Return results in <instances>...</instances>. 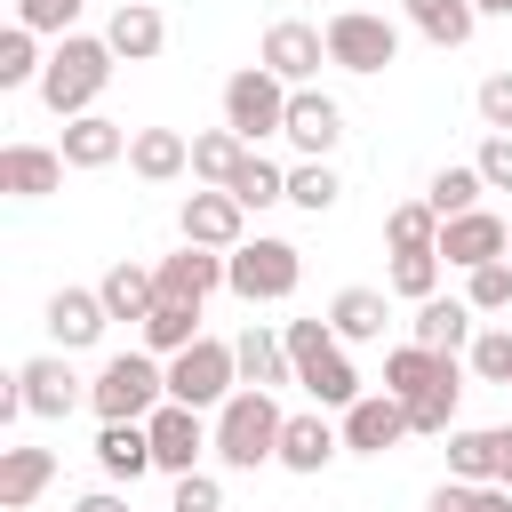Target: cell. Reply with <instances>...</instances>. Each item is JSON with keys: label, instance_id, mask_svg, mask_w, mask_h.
<instances>
[{"label": "cell", "instance_id": "obj_39", "mask_svg": "<svg viewBox=\"0 0 512 512\" xmlns=\"http://www.w3.org/2000/svg\"><path fill=\"white\" fill-rule=\"evenodd\" d=\"M288 200H296L304 216H328V208L344 200V184H336L328 160H296V168H288Z\"/></svg>", "mask_w": 512, "mask_h": 512}, {"label": "cell", "instance_id": "obj_9", "mask_svg": "<svg viewBox=\"0 0 512 512\" xmlns=\"http://www.w3.org/2000/svg\"><path fill=\"white\" fill-rule=\"evenodd\" d=\"M152 464L168 472V480H184V472H200V456L216 448V424L200 416V408H176V400H160L152 416Z\"/></svg>", "mask_w": 512, "mask_h": 512}, {"label": "cell", "instance_id": "obj_24", "mask_svg": "<svg viewBox=\"0 0 512 512\" xmlns=\"http://www.w3.org/2000/svg\"><path fill=\"white\" fill-rule=\"evenodd\" d=\"M96 296H104V312H112V320H136V328H144V320H152V304H160V272L120 256V264L96 280Z\"/></svg>", "mask_w": 512, "mask_h": 512}, {"label": "cell", "instance_id": "obj_31", "mask_svg": "<svg viewBox=\"0 0 512 512\" xmlns=\"http://www.w3.org/2000/svg\"><path fill=\"white\" fill-rule=\"evenodd\" d=\"M408 8V24L432 40V48H464L472 32H480V8L472 0H400Z\"/></svg>", "mask_w": 512, "mask_h": 512}, {"label": "cell", "instance_id": "obj_27", "mask_svg": "<svg viewBox=\"0 0 512 512\" xmlns=\"http://www.w3.org/2000/svg\"><path fill=\"white\" fill-rule=\"evenodd\" d=\"M384 320H392V296H384V288H336V304H328L336 344H376Z\"/></svg>", "mask_w": 512, "mask_h": 512}, {"label": "cell", "instance_id": "obj_47", "mask_svg": "<svg viewBox=\"0 0 512 512\" xmlns=\"http://www.w3.org/2000/svg\"><path fill=\"white\" fill-rule=\"evenodd\" d=\"M472 168H480V184H488V192H512V136H488Z\"/></svg>", "mask_w": 512, "mask_h": 512}, {"label": "cell", "instance_id": "obj_11", "mask_svg": "<svg viewBox=\"0 0 512 512\" xmlns=\"http://www.w3.org/2000/svg\"><path fill=\"white\" fill-rule=\"evenodd\" d=\"M504 256H512V224L496 208H472V216H448L440 224V264L480 272V264H504Z\"/></svg>", "mask_w": 512, "mask_h": 512}, {"label": "cell", "instance_id": "obj_25", "mask_svg": "<svg viewBox=\"0 0 512 512\" xmlns=\"http://www.w3.org/2000/svg\"><path fill=\"white\" fill-rule=\"evenodd\" d=\"M56 480V448H0V512H32Z\"/></svg>", "mask_w": 512, "mask_h": 512}, {"label": "cell", "instance_id": "obj_26", "mask_svg": "<svg viewBox=\"0 0 512 512\" xmlns=\"http://www.w3.org/2000/svg\"><path fill=\"white\" fill-rule=\"evenodd\" d=\"M128 168H136L144 184H176V176L192 168V136H176V128H136V136H128Z\"/></svg>", "mask_w": 512, "mask_h": 512}, {"label": "cell", "instance_id": "obj_22", "mask_svg": "<svg viewBox=\"0 0 512 512\" xmlns=\"http://www.w3.org/2000/svg\"><path fill=\"white\" fill-rule=\"evenodd\" d=\"M408 328H416L408 344H424V352H472V336H480V328H472V304H464V296H424Z\"/></svg>", "mask_w": 512, "mask_h": 512}, {"label": "cell", "instance_id": "obj_3", "mask_svg": "<svg viewBox=\"0 0 512 512\" xmlns=\"http://www.w3.org/2000/svg\"><path fill=\"white\" fill-rule=\"evenodd\" d=\"M216 464H232V472H256V464H280V424H288V408L272 400V392H256V384H240L216 416Z\"/></svg>", "mask_w": 512, "mask_h": 512}, {"label": "cell", "instance_id": "obj_45", "mask_svg": "<svg viewBox=\"0 0 512 512\" xmlns=\"http://www.w3.org/2000/svg\"><path fill=\"white\" fill-rule=\"evenodd\" d=\"M472 104H480V128L488 136H512V72H488Z\"/></svg>", "mask_w": 512, "mask_h": 512}, {"label": "cell", "instance_id": "obj_50", "mask_svg": "<svg viewBox=\"0 0 512 512\" xmlns=\"http://www.w3.org/2000/svg\"><path fill=\"white\" fill-rule=\"evenodd\" d=\"M472 8H480V16H512V0H472Z\"/></svg>", "mask_w": 512, "mask_h": 512}, {"label": "cell", "instance_id": "obj_51", "mask_svg": "<svg viewBox=\"0 0 512 512\" xmlns=\"http://www.w3.org/2000/svg\"><path fill=\"white\" fill-rule=\"evenodd\" d=\"M504 264H512V256H504Z\"/></svg>", "mask_w": 512, "mask_h": 512}, {"label": "cell", "instance_id": "obj_37", "mask_svg": "<svg viewBox=\"0 0 512 512\" xmlns=\"http://www.w3.org/2000/svg\"><path fill=\"white\" fill-rule=\"evenodd\" d=\"M384 240H392V256L440 248V216H432V200H400V208L384 216Z\"/></svg>", "mask_w": 512, "mask_h": 512}, {"label": "cell", "instance_id": "obj_29", "mask_svg": "<svg viewBox=\"0 0 512 512\" xmlns=\"http://www.w3.org/2000/svg\"><path fill=\"white\" fill-rule=\"evenodd\" d=\"M96 464H104V480H144V472H160V464H152V424H104V432H96Z\"/></svg>", "mask_w": 512, "mask_h": 512}, {"label": "cell", "instance_id": "obj_21", "mask_svg": "<svg viewBox=\"0 0 512 512\" xmlns=\"http://www.w3.org/2000/svg\"><path fill=\"white\" fill-rule=\"evenodd\" d=\"M104 40H112V56H120V64H152V56L168 48V24H160V8H152V0H120V8H112V24H104Z\"/></svg>", "mask_w": 512, "mask_h": 512}, {"label": "cell", "instance_id": "obj_12", "mask_svg": "<svg viewBox=\"0 0 512 512\" xmlns=\"http://www.w3.org/2000/svg\"><path fill=\"white\" fill-rule=\"evenodd\" d=\"M176 232H184L192 248H216V256H232V248L248 240V208H240L232 192H184V216H176Z\"/></svg>", "mask_w": 512, "mask_h": 512}, {"label": "cell", "instance_id": "obj_14", "mask_svg": "<svg viewBox=\"0 0 512 512\" xmlns=\"http://www.w3.org/2000/svg\"><path fill=\"white\" fill-rule=\"evenodd\" d=\"M416 424H408V400H392V392H360L352 408H344V448L352 456H384V448H400Z\"/></svg>", "mask_w": 512, "mask_h": 512}, {"label": "cell", "instance_id": "obj_6", "mask_svg": "<svg viewBox=\"0 0 512 512\" xmlns=\"http://www.w3.org/2000/svg\"><path fill=\"white\" fill-rule=\"evenodd\" d=\"M288 96H296V88H288L280 72L248 64V72H232V80H224V128L256 152L264 136H280V128H288Z\"/></svg>", "mask_w": 512, "mask_h": 512}, {"label": "cell", "instance_id": "obj_1", "mask_svg": "<svg viewBox=\"0 0 512 512\" xmlns=\"http://www.w3.org/2000/svg\"><path fill=\"white\" fill-rule=\"evenodd\" d=\"M112 72H120L112 40H104V32H72V40H56V48H48L40 104H48L56 120H88V112H96V96L112 88Z\"/></svg>", "mask_w": 512, "mask_h": 512}, {"label": "cell", "instance_id": "obj_46", "mask_svg": "<svg viewBox=\"0 0 512 512\" xmlns=\"http://www.w3.org/2000/svg\"><path fill=\"white\" fill-rule=\"evenodd\" d=\"M168 512H224V480L216 472H184L176 496H168Z\"/></svg>", "mask_w": 512, "mask_h": 512}, {"label": "cell", "instance_id": "obj_30", "mask_svg": "<svg viewBox=\"0 0 512 512\" xmlns=\"http://www.w3.org/2000/svg\"><path fill=\"white\" fill-rule=\"evenodd\" d=\"M496 464H504V448H496V424H456V432H448V480H464V488H488V480H496Z\"/></svg>", "mask_w": 512, "mask_h": 512}, {"label": "cell", "instance_id": "obj_20", "mask_svg": "<svg viewBox=\"0 0 512 512\" xmlns=\"http://www.w3.org/2000/svg\"><path fill=\"white\" fill-rule=\"evenodd\" d=\"M232 360H240V384H256V392H280V384H296V368H288V344H280V328H264V320H248V328L232 336Z\"/></svg>", "mask_w": 512, "mask_h": 512}, {"label": "cell", "instance_id": "obj_49", "mask_svg": "<svg viewBox=\"0 0 512 512\" xmlns=\"http://www.w3.org/2000/svg\"><path fill=\"white\" fill-rule=\"evenodd\" d=\"M496 448H504V464H496V480L512 488V424H496Z\"/></svg>", "mask_w": 512, "mask_h": 512}, {"label": "cell", "instance_id": "obj_34", "mask_svg": "<svg viewBox=\"0 0 512 512\" xmlns=\"http://www.w3.org/2000/svg\"><path fill=\"white\" fill-rule=\"evenodd\" d=\"M224 192H232L248 216H264V208H280V200H288V168H280V160H264V152H248V160H240V176H232Z\"/></svg>", "mask_w": 512, "mask_h": 512}, {"label": "cell", "instance_id": "obj_19", "mask_svg": "<svg viewBox=\"0 0 512 512\" xmlns=\"http://www.w3.org/2000/svg\"><path fill=\"white\" fill-rule=\"evenodd\" d=\"M104 328H112V312H104L96 288H56V296H48V336H56L64 352H88Z\"/></svg>", "mask_w": 512, "mask_h": 512}, {"label": "cell", "instance_id": "obj_8", "mask_svg": "<svg viewBox=\"0 0 512 512\" xmlns=\"http://www.w3.org/2000/svg\"><path fill=\"white\" fill-rule=\"evenodd\" d=\"M320 32H328V64H336V72H360V80L400 56V24L376 16V8H336Z\"/></svg>", "mask_w": 512, "mask_h": 512}, {"label": "cell", "instance_id": "obj_5", "mask_svg": "<svg viewBox=\"0 0 512 512\" xmlns=\"http://www.w3.org/2000/svg\"><path fill=\"white\" fill-rule=\"evenodd\" d=\"M296 280H304V256H296V240H272V232H256V240H240V248L224 256V288H232L240 304H288V296H296Z\"/></svg>", "mask_w": 512, "mask_h": 512}, {"label": "cell", "instance_id": "obj_28", "mask_svg": "<svg viewBox=\"0 0 512 512\" xmlns=\"http://www.w3.org/2000/svg\"><path fill=\"white\" fill-rule=\"evenodd\" d=\"M456 368V352H424V344H400V352H384V392L392 400H424L440 376Z\"/></svg>", "mask_w": 512, "mask_h": 512}, {"label": "cell", "instance_id": "obj_16", "mask_svg": "<svg viewBox=\"0 0 512 512\" xmlns=\"http://www.w3.org/2000/svg\"><path fill=\"white\" fill-rule=\"evenodd\" d=\"M304 160H328L336 144H344V104L328 96V88H296L288 96V128H280Z\"/></svg>", "mask_w": 512, "mask_h": 512}, {"label": "cell", "instance_id": "obj_48", "mask_svg": "<svg viewBox=\"0 0 512 512\" xmlns=\"http://www.w3.org/2000/svg\"><path fill=\"white\" fill-rule=\"evenodd\" d=\"M72 512H128V496H120V488H88Z\"/></svg>", "mask_w": 512, "mask_h": 512}, {"label": "cell", "instance_id": "obj_41", "mask_svg": "<svg viewBox=\"0 0 512 512\" xmlns=\"http://www.w3.org/2000/svg\"><path fill=\"white\" fill-rule=\"evenodd\" d=\"M392 296H408V304H424V296H440V248H416V256H392Z\"/></svg>", "mask_w": 512, "mask_h": 512}, {"label": "cell", "instance_id": "obj_7", "mask_svg": "<svg viewBox=\"0 0 512 512\" xmlns=\"http://www.w3.org/2000/svg\"><path fill=\"white\" fill-rule=\"evenodd\" d=\"M232 392H240V360H232V344H224V336H200L192 352H176V360H168V400H176V408L216 416Z\"/></svg>", "mask_w": 512, "mask_h": 512}, {"label": "cell", "instance_id": "obj_32", "mask_svg": "<svg viewBox=\"0 0 512 512\" xmlns=\"http://www.w3.org/2000/svg\"><path fill=\"white\" fill-rule=\"evenodd\" d=\"M240 160H248V144H240L232 128H200V136H192V184L224 192V184L240 176Z\"/></svg>", "mask_w": 512, "mask_h": 512}, {"label": "cell", "instance_id": "obj_17", "mask_svg": "<svg viewBox=\"0 0 512 512\" xmlns=\"http://www.w3.org/2000/svg\"><path fill=\"white\" fill-rule=\"evenodd\" d=\"M64 184V152L56 144H0V192L8 200H48Z\"/></svg>", "mask_w": 512, "mask_h": 512}, {"label": "cell", "instance_id": "obj_10", "mask_svg": "<svg viewBox=\"0 0 512 512\" xmlns=\"http://www.w3.org/2000/svg\"><path fill=\"white\" fill-rule=\"evenodd\" d=\"M256 64H264V72H280L288 88H312V80H320V64H328V32H320V24H304V16H280V24L264 32Z\"/></svg>", "mask_w": 512, "mask_h": 512}, {"label": "cell", "instance_id": "obj_4", "mask_svg": "<svg viewBox=\"0 0 512 512\" xmlns=\"http://www.w3.org/2000/svg\"><path fill=\"white\" fill-rule=\"evenodd\" d=\"M160 400H168V360H160V352H112V360L88 376L96 424H144Z\"/></svg>", "mask_w": 512, "mask_h": 512}, {"label": "cell", "instance_id": "obj_40", "mask_svg": "<svg viewBox=\"0 0 512 512\" xmlns=\"http://www.w3.org/2000/svg\"><path fill=\"white\" fill-rule=\"evenodd\" d=\"M424 512H512V488H504V480H488V488H464V480H440Z\"/></svg>", "mask_w": 512, "mask_h": 512}, {"label": "cell", "instance_id": "obj_36", "mask_svg": "<svg viewBox=\"0 0 512 512\" xmlns=\"http://www.w3.org/2000/svg\"><path fill=\"white\" fill-rule=\"evenodd\" d=\"M40 72H48V56H40V32L8 24V32H0V88H40Z\"/></svg>", "mask_w": 512, "mask_h": 512}, {"label": "cell", "instance_id": "obj_43", "mask_svg": "<svg viewBox=\"0 0 512 512\" xmlns=\"http://www.w3.org/2000/svg\"><path fill=\"white\" fill-rule=\"evenodd\" d=\"M16 24H24V32H40V40H72L80 0H16Z\"/></svg>", "mask_w": 512, "mask_h": 512}, {"label": "cell", "instance_id": "obj_44", "mask_svg": "<svg viewBox=\"0 0 512 512\" xmlns=\"http://www.w3.org/2000/svg\"><path fill=\"white\" fill-rule=\"evenodd\" d=\"M464 304H472V312H512V264L464 272Z\"/></svg>", "mask_w": 512, "mask_h": 512}, {"label": "cell", "instance_id": "obj_33", "mask_svg": "<svg viewBox=\"0 0 512 512\" xmlns=\"http://www.w3.org/2000/svg\"><path fill=\"white\" fill-rule=\"evenodd\" d=\"M192 344H200V304H176V296H160V304H152V320H144V352L176 360V352H192Z\"/></svg>", "mask_w": 512, "mask_h": 512}, {"label": "cell", "instance_id": "obj_13", "mask_svg": "<svg viewBox=\"0 0 512 512\" xmlns=\"http://www.w3.org/2000/svg\"><path fill=\"white\" fill-rule=\"evenodd\" d=\"M16 392H24V416H48V424H56V416H72V408L88 400V384L72 376V360H64V352L24 360V368H16Z\"/></svg>", "mask_w": 512, "mask_h": 512}, {"label": "cell", "instance_id": "obj_35", "mask_svg": "<svg viewBox=\"0 0 512 512\" xmlns=\"http://www.w3.org/2000/svg\"><path fill=\"white\" fill-rule=\"evenodd\" d=\"M480 192H488V184H480V168H472V160H448V168L424 184V200H432V216H440V224H448V216H472V208H480Z\"/></svg>", "mask_w": 512, "mask_h": 512}, {"label": "cell", "instance_id": "obj_18", "mask_svg": "<svg viewBox=\"0 0 512 512\" xmlns=\"http://www.w3.org/2000/svg\"><path fill=\"white\" fill-rule=\"evenodd\" d=\"M152 272H160V296H176V304H208V296L224 288V256H216V248H192V240H184L176 256H160Z\"/></svg>", "mask_w": 512, "mask_h": 512}, {"label": "cell", "instance_id": "obj_23", "mask_svg": "<svg viewBox=\"0 0 512 512\" xmlns=\"http://www.w3.org/2000/svg\"><path fill=\"white\" fill-rule=\"evenodd\" d=\"M64 168H112V160H128V128L120 120H104V112H88V120H64Z\"/></svg>", "mask_w": 512, "mask_h": 512}, {"label": "cell", "instance_id": "obj_42", "mask_svg": "<svg viewBox=\"0 0 512 512\" xmlns=\"http://www.w3.org/2000/svg\"><path fill=\"white\" fill-rule=\"evenodd\" d=\"M464 360H472V376H480V384H512V328H480Z\"/></svg>", "mask_w": 512, "mask_h": 512}, {"label": "cell", "instance_id": "obj_2", "mask_svg": "<svg viewBox=\"0 0 512 512\" xmlns=\"http://www.w3.org/2000/svg\"><path fill=\"white\" fill-rule=\"evenodd\" d=\"M280 344H288V368H296V392L312 400V408H352L360 400V368H352V352L336 344V328L328 320H280Z\"/></svg>", "mask_w": 512, "mask_h": 512}, {"label": "cell", "instance_id": "obj_15", "mask_svg": "<svg viewBox=\"0 0 512 512\" xmlns=\"http://www.w3.org/2000/svg\"><path fill=\"white\" fill-rule=\"evenodd\" d=\"M344 456V424H328V408H288V424H280V464L288 472H328Z\"/></svg>", "mask_w": 512, "mask_h": 512}, {"label": "cell", "instance_id": "obj_38", "mask_svg": "<svg viewBox=\"0 0 512 512\" xmlns=\"http://www.w3.org/2000/svg\"><path fill=\"white\" fill-rule=\"evenodd\" d=\"M456 400H464V368H448L424 400H408V424H416V432H432V440H448V432H456Z\"/></svg>", "mask_w": 512, "mask_h": 512}]
</instances>
